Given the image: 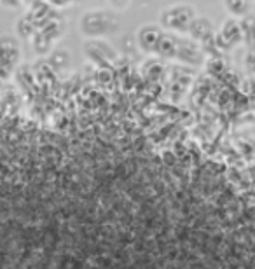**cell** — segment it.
Segmentation results:
<instances>
[{
	"instance_id": "obj_1",
	"label": "cell",
	"mask_w": 255,
	"mask_h": 269,
	"mask_svg": "<svg viewBox=\"0 0 255 269\" xmlns=\"http://www.w3.org/2000/svg\"><path fill=\"white\" fill-rule=\"evenodd\" d=\"M119 21L108 10H91L82 16L80 28L82 34L91 35V37H107L118 32Z\"/></svg>"
},
{
	"instance_id": "obj_2",
	"label": "cell",
	"mask_w": 255,
	"mask_h": 269,
	"mask_svg": "<svg viewBox=\"0 0 255 269\" xmlns=\"http://www.w3.org/2000/svg\"><path fill=\"white\" fill-rule=\"evenodd\" d=\"M194 20H196V16H194V9L190 6H172L162 10L159 16L162 28L178 32V34H187Z\"/></svg>"
},
{
	"instance_id": "obj_3",
	"label": "cell",
	"mask_w": 255,
	"mask_h": 269,
	"mask_svg": "<svg viewBox=\"0 0 255 269\" xmlns=\"http://www.w3.org/2000/svg\"><path fill=\"white\" fill-rule=\"evenodd\" d=\"M159 37H161V32H159V28H156V26H142V30L138 32V44H140L142 51L156 52Z\"/></svg>"
},
{
	"instance_id": "obj_4",
	"label": "cell",
	"mask_w": 255,
	"mask_h": 269,
	"mask_svg": "<svg viewBox=\"0 0 255 269\" xmlns=\"http://www.w3.org/2000/svg\"><path fill=\"white\" fill-rule=\"evenodd\" d=\"M242 35L246 38V44L255 46V14H248L242 23Z\"/></svg>"
},
{
	"instance_id": "obj_5",
	"label": "cell",
	"mask_w": 255,
	"mask_h": 269,
	"mask_svg": "<svg viewBox=\"0 0 255 269\" xmlns=\"http://www.w3.org/2000/svg\"><path fill=\"white\" fill-rule=\"evenodd\" d=\"M226 9L231 10L234 16L240 18H246L248 16V10L252 9V4H242V2H231V4H226Z\"/></svg>"
}]
</instances>
